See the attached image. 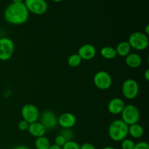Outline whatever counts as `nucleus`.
Returning a JSON list of instances; mask_svg holds the SVG:
<instances>
[{
  "label": "nucleus",
  "instance_id": "f257e3e1",
  "mask_svg": "<svg viewBox=\"0 0 149 149\" xmlns=\"http://www.w3.org/2000/svg\"><path fill=\"white\" fill-rule=\"evenodd\" d=\"M6 21L10 24L22 25L26 23L29 12L24 3H11L6 7L4 13Z\"/></svg>",
  "mask_w": 149,
  "mask_h": 149
},
{
  "label": "nucleus",
  "instance_id": "f03ea898",
  "mask_svg": "<svg viewBox=\"0 0 149 149\" xmlns=\"http://www.w3.org/2000/svg\"><path fill=\"white\" fill-rule=\"evenodd\" d=\"M128 128L129 126L122 119L113 120L110 124L108 130L109 138L115 142H121L127 138L128 135Z\"/></svg>",
  "mask_w": 149,
  "mask_h": 149
},
{
  "label": "nucleus",
  "instance_id": "7ed1b4c3",
  "mask_svg": "<svg viewBox=\"0 0 149 149\" xmlns=\"http://www.w3.org/2000/svg\"><path fill=\"white\" fill-rule=\"evenodd\" d=\"M128 43L130 45L131 48L135 50H145L148 47V37L143 32L135 31L130 35Z\"/></svg>",
  "mask_w": 149,
  "mask_h": 149
},
{
  "label": "nucleus",
  "instance_id": "20e7f679",
  "mask_svg": "<svg viewBox=\"0 0 149 149\" xmlns=\"http://www.w3.org/2000/svg\"><path fill=\"white\" fill-rule=\"evenodd\" d=\"M121 114H122V120L125 122L128 126L138 123L141 117V113L138 108L132 104L125 105Z\"/></svg>",
  "mask_w": 149,
  "mask_h": 149
},
{
  "label": "nucleus",
  "instance_id": "39448f33",
  "mask_svg": "<svg viewBox=\"0 0 149 149\" xmlns=\"http://www.w3.org/2000/svg\"><path fill=\"white\" fill-rule=\"evenodd\" d=\"M122 92L124 97L128 100H133L139 93V84L133 79H127L123 82Z\"/></svg>",
  "mask_w": 149,
  "mask_h": 149
},
{
  "label": "nucleus",
  "instance_id": "423d86ee",
  "mask_svg": "<svg viewBox=\"0 0 149 149\" xmlns=\"http://www.w3.org/2000/svg\"><path fill=\"white\" fill-rule=\"evenodd\" d=\"M15 51V44L7 37L0 38V61H7L13 56Z\"/></svg>",
  "mask_w": 149,
  "mask_h": 149
},
{
  "label": "nucleus",
  "instance_id": "0eeeda50",
  "mask_svg": "<svg viewBox=\"0 0 149 149\" xmlns=\"http://www.w3.org/2000/svg\"><path fill=\"white\" fill-rule=\"evenodd\" d=\"M93 82L97 89L106 90L111 87L112 84V77L109 73L106 71H99L93 77Z\"/></svg>",
  "mask_w": 149,
  "mask_h": 149
},
{
  "label": "nucleus",
  "instance_id": "6e6552de",
  "mask_svg": "<svg viewBox=\"0 0 149 149\" xmlns=\"http://www.w3.org/2000/svg\"><path fill=\"white\" fill-rule=\"evenodd\" d=\"M23 3L29 13L38 15L45 14L48 8L45 0H24Z\"/></svg>",
  "mask_w": 149,
  "mask_h": 149
},
{
  "label": "nucleus",
  "instance_id": "1a4fd4ad",
  "mask_svg": "<svg viewBox=\"0 0 149 149\" xmlns=\"http://www.w3.org/2000/svg\"><path fill=\"white\" fill-rule=\"evenodd\" d=\"M21 116L23 119L31 124L37 122L40 116V113L35 105L31 103H28L24 105L21 109Z\"/></svg>",
  "mask_w": 149,
  "mask_h": 149
},
{
  "label": "nucleus",
  "instance_id": "9d476101",
  "mask_svg": "<svg viewBox=\"0 0 149 149\" xmlns=\"http://www.w3.org/2000/svg\"><path fill=\"white\" fill-rule=\"evenodd\" d=\"M40 122L46 130H52L56 127L58 124V117L55 113L51 111H45L40 116Z\"/></svg>",
  "mask_w": 149,
  "mask_h": 149
},
{
  "label": "nucleus",
  "instance_id": "9b49d317",
  "mask_svg": "<svg viewBox=\"0 0 149 149\" xmlns=\"http://www.w3.org/2000/svg\"><path fill=\"white\" fill-rule=\"evenodd\" d=\"M96 48L91 44H85L81 45L78 50V55L81 60L90 61L95 58L96 55Z\"/></svg>",
  "mask_w": 149,
  "mask_h": 149
},
{
  "label": "nucleus",
  "instance_id": "f8f14e48",
  "mask_svg": "<svg viewBox=\"0 0 149 149\" xmlns=\"http://www.w3.org/2000/svg\"><path fill=\"white\" fill-rule=\"evenodd\" d=\"M77 123V118L73 113L66 112L58 118V124L63 128L71 129Z\"/></svg>",
  "mask_w": 149,
  "mask_h": 149
},
{
  "label": "nucleus",
  "instance_id": "ddd939ff",
  "mask_svg": "<svg viewBox=\"0 0 149 149\" xmlns=\"http://www.w3.org/2000/svg\"><path fill=\"white\" fill-rule=\"evenodd\" d=\"M125 106V103L120 97H114L109 101L108 110L109 113L113 115L120 114Z\"/></svg>",
  "mask_w": 149,
  "mask_h": 149
},
{
  "label": "nucleus",
  "instance_id": "4468645a",
  "mask_svg": "<svg viewBox=\"0 0 149 149\" xmlns=\"http://www.w3.org/2000/svg\"><path fill=\"white\" fill-rule=\"evenodd\" d=\"M29 134L35 138H39V137L44 136L45 135L47 130L45 127L42 125L40 122H35L33 123L29 124V128H28Z\"/></svg>",
  "mask_w": 149,
  "mask_h": 149
},
{
  "label": "nucleus",
  "instance_id": "2eb2a0df",
  "mask_svg": "<svg viewBox=\"0 0 149 149\" xmlns=\"http://www.w3.org/2000/svg\"><path fill=\"white\" fill-rule=\"evenodd\" d=\"M142 58L141 55L135 52H132L125 57V63L130 68H137L142 64Z\"/></svg>",
  "mask_w": 149,
  "mask_h": 149
},
{
  "label": "nucleus",
  "instance_id": "dca6fc26",
  "mask_svg": "<svg viewBox=\"0 0 149 149\" xmlns=\"http://www.w3.org/2000/svg\"><path fill=\"white\" fill-rule=\"evenodd\" d=\"M144 130L143 127L138 123L130 125L128 128V135H130L132 138L138 139L141 138L143 135Z\"/></svg>",
  "mask_w": 149,
  "mask_h": 149
},
{
  "label": "nucleus",
  "instance_id": "f3484780",
  "mask_svg": "<svg viewBox=\"0 0 149 149\" xmlns=\"http://www.w3.org/2000/svg\"><path fill=\"white\" fill-rule=\"evenodd\" d=\"M131 47L128 42L124 41V42H120L117 45L116 47L115 48L117 55L121 57H126L127 55H129L131 52Z\"/></svg>",
  "mask_w": 149,
  "mask_h": 149
},
{
  "label": "nucleus",
  "instance_id": "a211bd4d",
  "mask_svg": "<svg viewBox=\"0 0 149 149\" xmlns=\"http://www.w3.org/2000/svg\"><path fill=\"white\" fill-rule=\"evenodd\" d=\"M100 55L106 60L114 59L117 56L115 48L111 46H105L102 47L100 51Z\"/></svg>",
  "mask_w": 149,
  "mask_h": 149
},
{
  "label": "nucleus",
  "instance_id": "6ab92c4d",
  "mask_svg": "<svg viewBox=\"0 0 149 149\" xmlns=\"http://www.w3.org/2000/svg\"><path fill=\"white\" fill-rule=\"evenodd\" d=\"M34 145L36 149H49L51 143L49 140L44 135L39 138H36Z\"/></svg>",
  "mask_w": 149,
  "mask_h": 149
},
{
  "label": "nucleus",
  "instance_id": "aec40b11",
  "mask_svg": "<svg viewBox=\"0 0 149 149\" xmlns=\"http://www.w3.org/2000/svg\"><path fill=\"white\" fill-rule=\"evenodd\" d=\"M81 61H82V60L78 54H73V55H70L68 58V65L72 67V68L78 67L81 63Z\"/></svg>",
  "mask_w": 149,
  "mask_h": 149
},
{
  "label": "nucleus",
  "instance_id": "412c9836",
  "mask_svg": "<svg viewBox=\"0 0 149 149\" xmlns=\"http://www.w3.org/2000/svg\"><path fill=\"white\" fill-rule=\"evenodd\" d=\"M121 148L122 149H133L135 147V142L131 139L125 138L123 141H121Z\"/></svg>",
  "mask_w": 149,
  "mask_h": 149
},
{
  "label": "nucleus",
  "instance_id": "4be33fe9",
  "mask_svg": "<svg viewBox=\"0 0 149 149\" xmlns=\"http://www.w3.org/2000/svg\"><path fill=\"white\" fill-rule=\"evenodd\" d=\"M60 135L64 137V138L66 140V141H72L73 138H74V132L71 129H65V128H63L62 131L61 132Z\"/></svg>",
  "mask_w": 149,
  "mask_h": 149
},
{
  "label": "nucleus",
  "instance_id": "5701e85b",
  "mask_svg": "<svg viewBox=\"0 0 149 149\" xmlns=\"http://www.w3.org/2000/svg\"><path fill=\"white\" fill-rule=\"evenodd\" d=\"M62 149H80V146L74 141H68L63 146Z\"/></svg>",
  "mask_w": 149,
  "mask_h": 149
},
{
  "label": "nucleus",
  "instance_id": "b1692460",
  "mask_svg": "<svg viewBox=\"0 0 149 149\" xmlns=\"http://www.w3.org/2000/svg\"><path fill=\"white\" fill-rule=\"evenodd\" d=\"M66 142V140L64 138V137H63L61 135H58L55 137V140H54V143L57 146H59L63 147V146L65 143Z\"/></svg>",
  "mask_w": 149,
  "mask_h": 149
},
{
  "label": "nucleus",
  "instance_id": "393cba45",
  "mask_svg": "<svg viewBox=\"0 0 149 149\" xmlns=\"http://www.w3.org/2000/svg\"><path fill=\"white\" fill-rule=\"evenodd\" d=\"M29 123H28L26 121H25L24 119H22L17 124V127L20 130V131H26L28 130V128H29Z\"/></svg>",
  "mask_w": 149,
  "mask_h": 149
},
{
  "label": "nucleus",
  "instance_id": "a878e982",
  "mask_svg": "<svg viewBox=\"0 0 149 149\" xmlns=\"http://www.w3.org/2000/svg\"><path fill=\"white\" fill-rule=\"evenodd\" d=\"M133 149H149V145L148 143L145 141H141L138 142V143H135Z\"/></svg>",
  "mask_w": 149,
  "mask_h": 149
},
{
  "label": "nucleus",
  "instance_id": "bb28decb",
  "mask_svg": "<svg viewBox=\"0 0 149 149\" xmlns=\"http://www.w3.org/2000/svg\"><path fill=\"white\" fill-rule=\"evenodd\" d=\"M80 149H96L95 146L90 143H84L80 146Z\"/></svg>",
  "mask_w": 149,
  "mask_h": 149
},
{
  "label": "nucleus",
  "instance_id": "cd10ccee",
  "mask_svg": "<svg viewBox=\"0 0 149 149\" xmlns=\"http://www.w3.org/2000/svg\"><path fill=\"white\" fill-rule=\"evenodd\" d=\"M144 78L146 81H148L149 80V69H146L144 72Z\"/></svg>",
  "mask_w": 149,
  "mask_h": 149
},
{
  "label": "nucleus",
  "instance_id": "c85d7f7f",
  "mask_svg": "<svg viewBox=\"0 0 149 149\" xmlns=\"http://www.w3.org/2000/svg\"><path fill=\"white\" fill-rule=\"evenodd\" d=\"M13 149H30V148H29L28 146H26L19 145V146H17L15 147Z\"/></svg>",
  "mask_w": 149,
  "mask_h": 149
},
{
  "label": "nucleus",
  "instance_id": "c756f323",
  "mask_svg": "<svg viewBox=\"0 0 149 149\" xmlns=\"http://www.w3.org/2000/svg\"><path fill=\"white\" fill-rule=\"evenodd\" d=\"M49 149H62V147L55 145V144L54 143V144H51Z\"/></svg>",
  "mask_w": 149,
  "mask_h": 149
},
{
  "label": "nucleus",
  "instance_id": "7c9ffc66",
  "mask_svg": "<svg viewBox=\"0 0 149 149\" xmlns=\"http://www.w3.org/2000/svg\"><path fill=\"white\" fill-rule=\"evenodd\" d=\"M143 33H145L146 35H147V36H148V35L149 34V26H148V25H147V26H146L145 32H143Z\"/></svg>",
  "mask_w": 149,
  "mask_h": 149
},
{
  "label": "nucleus",
  "instance_id": "2f4dec72",
  "mask_svg": "<svg viewBox=\"0 0 149 149\" xmlns=\"http://www.w3.org/2000/svg\"><path fill=\"white\" fill-rule=\"evenodd\" d=\"M24 0H13V3H23Z\"/></svg>",
  "mask_w": 149,
  "mask_h": 149
},
{
  "label": "nucleus",
  "instance_id": "473e14b6",
  "mask_svg": "<svg viewBox=\"0 0 149 149\" xmlns=\"http://www.w3.org/2000/svg\"><path fill=\"white\" fill-rule=\"evenodd\" d=\"M103 149H116V148H115L114 147H112V146H106V147H104Z\"/></svg>",
  "mask_w": 149,
  "mask_h": 149
},
{
  "label": "nucleus",
  "instance_id": "72a5a7b5",
  "mask_svg": "<svg viewBox=\"0 0 149 149\" xmlns=\"http://www.w3.org/2000/svg\"><path fill=\"white\" fill-rule=\"evenodd\" d=\"M52 1H54V2H61V1H62L63 0H52Z\"/></svg>",
  "mask_w": 149,
  "mask_h": 149
}]
</instances>
